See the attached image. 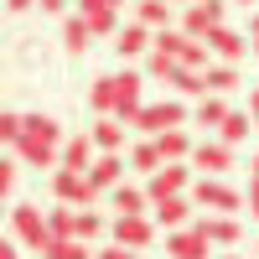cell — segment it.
Returning <instances> with one entry per match:
<instances>
[{"instance_id": "obj_1", "label": "cell", "mask_w": 259, "mask_h": 259, "mask_svg": "<svg viewBox=\"0 0 259 259\" xmlns=\"http://www.w3.org/2000/svg\"><path fill=\"white\" fill-rule=\"evenodd\" d=\"M16 161L21 166H62V124L47 114H26V135L16 140Z\"/></svg>"}, {"instance_id": "obj_2", "label": "cell", "mask_w": 259, "mask_h": 259, "mask_svg": "<svg viewBox=\"0 0 259 259\" xmlns=\"http://www.w3.org/2000/svg\"><path fill=\"white\" fill-rule=\"evenodd\" d=\"M11 233L21 249H47L52 244V228H47V212H41L36 202H11Z\"/></svg>"}, {"instance_id": "obj_3", "label": "cell", "mask_w": 259, "mask_h": 259, "mask_svg": "<svg viewBox=\"0 0 259 259\" xmlns=\"http://www.w3.org/2000/svg\"><path fill=\"white\" fill-rule=\"evenodd\" d=\"M52 197H57V202H73V207H94V202H99V187L89 182V171L52 166Z\"/></svg>"}, {"instance_id": "obj_4", "label": "cell", "mask_w": 259, "mask_h": 259, "mask_svg": "<svg viewBox=\"0 0 259 259\" xmlns=\"http://www.w3.org/2000/svg\"><path fill=\"white\" fill-rule=\"evenodd\" d=\"M135 124L145 130V135H150V140H156V135H161V130H177V124H187V109H182V104H177V99H166V104H145V109L135 114Z\"/></svg>"}, {"instance_id": "obj_5", "label": "cell", "mask_w": 259, "mask_h": 259, "mask_svg": "<svg viewBox=\"0 0 259 259\" xmlns=\"http://www.w3.org/2000/svg\"><path fill=\"white\" fill-rule=\"evenodd\" d=\"M109 233H114V244H124V249H150V239H156V223H150L145 212H119Z\"/></svg>"}, {"instance_id": "obj_6", "label": "cell", "mask_w": 259, "mask_h": 259, "mask_svg": "<svg viewBox=\"0 0 259 259\" xmlns=\"http://www.w3.org/2000/svg\"><path fill=\"white\" fill-rule=\"evenodd\" d=\"M207 233L192 223V228H166V259H207Z\"/></svg>"}, {"instance_id": "obj_7", "label": "cell", "mask_w": 259, "mask_h": 259, "mask_svg": "<svg viewBox=\"0 0 259 259\" xmlns=\"http://www.w3.org/2000/svg\"><path fill=\"white\" fill-rule=\"evenodd\" d=\"M192 197H197V207H207V212H239V202H244L239 192H233L228 182H218V177H202Z\"/></svg>"}, {"instance_id": "obj_8", "label": "cell", "mask_w": 259, "mask_h": 259, "mask_svg": "<svg viewBox=\"0 0 259 259\" xmlns=\"http://www.w3.org/2000/svg\"><path fill=\"white\" fill-rule=\"evenodd\" d=\"M212 26H223V0H197V6H187V16H182L187 36H207Z\"/></svg>"}, {"instance_id": "obj_9", "label": "cell", "mask_w": 259, "mask_h": 259, "mask_svg": "<svg viewBox=\"0 0 259 259\" xmlns=\"http://www.w3.org/2000/svg\"><path fill=\"white\" fill-rule=\"evenodd\" d=\"M187 177H192V171L182 166V161H166L161 171H156V177H150V202H161V197H177V192H187Z\"/></svg>"}, {"instance_id": "obj_10", "label": "cell", "mask_w": 259, "mask_h": 259, "mask_svg": "<svg viewBox=\"0 0 259 259\" xmlns=\"http://www.w3.org/2000/svg\"><path fill=\"white\" fill-rule=\"evenodd\" d=\"M89 182H94L99 192H114V187L124 182V156H119V150H99V161L89 166Z\"/></svg>"}, {"instance_id": "obj_11", "label": "cell", "mask_w": 259, "mask_h": 259, "mask_svg": "<svg viewBox=\"0 0 259 259\" xmlns=\"http://www.w3.org/2000/svg\"><path fill=\"white\" fill-rule=\"evenodd\" d=\"M197 228H202L218 249H228V244L244 239V228H239V218H233V212H207V218H197Z\"/></svg>"}, {"instance_id": "obj_12", "label": "cell", "mask_w": 259, "mask_h": 259, "mask_svg": "<svg viewBox=\"0 0 259 259\" xmlns=\"http://www.w3.org/2000/svg\"><path fill=\"white\" fill-rule=\"evenodd\" d=\"M192 161L202 166V177H223V171L233 166V145H223V140H202L197 150H192Z\"/></svg>"}, {"instance_id": "obj_13", "label": "cell", "mask_w": 259, "mask_h": 259, "mask_svg": "<svg viewBox=\"0 0 259 259\" xmlns=\"http://www.w3.org/2000/svg\"><path fill=\"white\" fill-rule=\"evenodd\" d=\"M202 41L212 47V57H218V62H244V52H249V41H244L239 31H228V26H212Z\"/></svg>"}, {"instance_id": "obj_14", "label": "cell", "mask_w": 259, "mask_h": 259, "mask_svg": "<svg viewBox=\"0 0 259 259\" xmlns=\"http://www.w3.org/2000/svg\"><path fill=\"white\" fill-rule=\"evenodd\" d=\"M145 47H156V31H150L145 21H130V26H119V36H114V52H119V57H140Z\"/></svg>"}, {"instance_id": "obj_15", "label": "cell", "mask_w": 259, "mask_h": 259, "mask_svg": "<svg viewBox=\"0 0 259 259\" xmlns=\"http://www.w3.org/2000/svg\"><path fill=\"white\" fill-rule=\"evenodd\" d=\"M140 89H145L140 73H119V104H114V114H119L124 124H135V114L145 109V104H140Z\"/></svg>"}, {"instance_id": "obj_16", "label": "cell", "mask_w": 259, "mask_h": 259, "mask_svg": "<svg viewBox=\"0 0 259 259\" xmlns=\"http://www.w3.org/2000/svg\"><path fill=\"white\" fill-rule=\"evenodd\" d=\"M94 135H89V130H83V135H68V140H62V166H73V171H89L99 156H94Z\"/></svg>"}, {"instance_id": "obj_17", "label": "cell", "mask_w": 259, "mask_h": 259, "mask_svg": "<svg viewBox=\"0 0 259 259\" xmlns=\"http://www.w3.org/2000/svg\"><path fill=\"white\" fill-rule=\"evenodd\" d=\"M150 207H156V223H161V228H187V218H192V202L182 197V192H177V197L150 202Z\"/></svg>"}, {"instance_id": "obj_18", "label": "cell", "mask_w": 259, "mask_h": 259, "mask_svg": "<svg viewBox=\"0 0 259 259\" xmlns=\"http://www.w3.org/2000/svg\"><path fill=\"white\" fill-rule=\"evenodd\" d=\"M89 135H94L99 150H119V145H124V119H119V114H99Z\"/></svg>"}, {"instance_id": "obj_19", "label": "cell", "mask_w": 259, "mask_h": 259, "mask_svg": "<svg viewBox=\"0 0 259 259\" xmlns=\"http://www.w3.org/2000/svg\"><path fill=\"white\" fill-rule=\"evenodd\" d=\"M156 145H161V156H166V161H192V150H197V145H192V135H187L182 124H177V130H161V135H156Z\"/></svg>"}, {"instance_id": "obj_20", "label": "cell", "mask_w": 259, "mask_h": 259, "mask_svg": "<svg viewBox=\"0 0 259 259\" xmlns=\"http://www.w3.org/2000/svg\"><path fill=\"white\" fill-rule=\"evenodd\" d=\"M89 41H94V31H89V16H83V11L62 21V47H68L73 57H78V52H89Z\"/></svg>"}, {"instance_id": "obj_21", "label": "cell", "mask_w": 259, "mask_h": 259, "mask_svg": "<svg viewBox=\"0 0 259 259\" xmlns=\"http://www.w3.org/2000/svg\"><path fill=\"white\" fill-rule=\"evenodd\" d=\"M89 104H94V114H114V104H119V73L114 78H94Z\"/></svg>"}, {"instance_id": "obj_22", "label": "cell", "mask_w": 259, "mask_h": 259, "mask_svg": "<svg viewBox=\"0 0 259 259\" xmlns=\"http://www.w3.org/2000/svg\"><path fill=\"white\" fill-rule=\"evenodd\" d=\"M130 166L145 171V177H156V171L166 166V156H161V145H156V140H140L135 150H130Z\"/></svg>"}, {"instance_id": "obj_23", "label": "cell", "mask_w": 259, "mask_h": 259, "mask_svg": "<svg viewBox=\"0 0 259 259\" xmlns=\"http://www.w3.org/2000/svg\"><path fill=\"white\" fill-rule=\"evenodd\" d=\"M135 21H145L150 31L171 26V0H135Z\"/></svg>"}, {"instance_id": "obj_24", "label": "cell", "mask_w": 259, "mask_h": 259, "mask_svg": "<svg viewBox=\"0 0 259 259\" xmlns=\"http://www.w3.org/2000/svg\"><path fill=\"white\" fill-rule=\"evenodd\" d=\"M171 89H177V94H187V99H207V94H212V89H207V73H197V68H177Z\"/></svg>"}, {"instance_id": "obj_25", "label": "cell", "mask_w": 259, "mask_h": 259, "mask_svg": "<svg viewBox=\"0 0 259 259\" xmlns=\"http://www.w3.org/2000/svg\"><path fill=\"white\" fill-rule=\"evenodd\" d=\"M249 130H254V124H249L244 109H228V119L218 124V140H223V145H244V140H249Z\"/></svg>"}, {"instance_id": "obj_26", "label": "cell", "mask_w": 259, "mask_h": 259, "mask_svg": "<svg viewBox=\"0 0 259 259\" xmlns=\"http://www.w3.org/2000/svg\"><path fill=\"white\" fill-rule=\"evenodd\" d=\"M47 228H52V239H78V212H73V202L52 207L47 212Z\"/></svg>"}, {"instance_id": "obj_27", "label": "cell", "mask_w": 259, "mask_h": 259, "mask_svg": "<svg viewBox=\"0 0 259 259\" xmlns=\"http://www.w3.org/2000/svg\"><path fill=\"white\" fill-rule=\"evenodd\" d=\"M192 119H197V124H202V130H218V124H223V119H228V104H223V99H218V94H207V99H202V104H197V109H192Z\"/></svg>"}, {"instance_id": "obj_28", "label": "cell", "mask_w": 259, "mask_h": 259, "mask_svg": "<svg viewBox=\"0 0 259 259\" xmlns=\"http://www.w3.org/2000/svg\"><path fill=\"white\" fill-rule=\"evenodd\" d=\"M41 259H99V254H89L83 239H52L47 249H41Z\"/></svg>"}, {"instance_id": "obj_29", "label": "cell", "mask_w": 259, "mask_h": 259, "mask_svg": "<svg viewBox=\"0 0 259 259\" xmlns=\"http://www.w3.org/2000/svg\"><path fill=\"white\" fill-rule=\"evenodd\" d=\"M177 62H182V68H197V73H207V68H212V47H207L202 36H192L187 47H182V57H177Z\"/></svg>"}, {"instance_id": "obj_30", "label": "cell", "mask_w": 259, "mask_h": 259, "mask_svg": "<svg viewBox=\"0 0 259 259\" xmlns=\"http://www.w3.org/2000/svg\"><path fill=\"white\" fill-rule=\"evenodd\" d=\"M83 16H89V31H94V36H119L114 6H94V11H83Z\"/></svg>"}, {"instance_id": "obj_31", "label": "cell", "mask_w": 259, "mask_h": 259, "mask_svg": "<svg viewBox=\"0 0 259 259\" xmlns=\"http://www.w3.org/2000/svg\"><path fill=\"white\" fill-rule=\"evenodd\" d=\"M109 197H114V207H119V212H145V207H150V192H140V187H124V182L109 192Z\"/></svg>"}, {"instance_id": "obj_32", "label": "cell", "mask_w": 259, "mask_h": 259, "mask_svg": "<svg viewBox=\"0 0 259 259\" xmlns=\"http://www.w3.org/2000/svg\"><path fill=\"white\" fill-rule=\"evenodd\" d=\"M207 89H212V94L239 89V62H212V68H207Z\"/></svg>"}, {"instance_id": "obj_33", "label": "cell", "mask_w": 259, "mask_h": 259, "mask_svg": "<svg viewBox=\"0 0 259 259\" xmlns=\"http://www.w3.org/2000/svg\"><path fill=\"white\" fill-rule=\"evenodd\" d=\"M109 228H114V223H104L94 207H83V212H78V239H83V244H99Z\"/></svg>"}, {"instance_id": "obj_34", "label": "cell", "mask_w": 259, "mask_h": 259, "mask_svg": "<svg viewBox=\"0 0 259 259\" xmlns=\"http://www.w3.org/2000/svg\"><path fill=\"white\" fill-rule=\"evenodd\" d=\"M177 68H182L177 57H166V52L150 47V57H145V73H150V78H166V83H171V78H177Z\"/></svg>"}, {"instance_id": "obj_35", "label": "cell", "mask_w": 259, "mask_h": 259, "mask_svg": "<svg viewBox=\"0 0 259 259\" xmlns=\"http://www.w3.org/2000/svg\"><path fill=\"white\" fill-rule=\"evenodd\" d=\"M21 135H26V114H11V109H6V114H0V140L16 145Z\"/></svg>"}, {"instance_id": "obj_36", "label": "cell", "mask_w": 259, "mask_h": 259, "mask_svg": "<svg viewBox=\"0 0 259 259\" xmlns=\"http://www.w3.org/2000/svg\"><path fill=\"white\" fill-rule=\"evenodd\" d=\"M16 177H21V161H0V192L16 202Z\"/></svg>"}, {"instance_id": "obj_37", "label": "cell", "mask_w": 259, "mask_h": 259, "mask_svg": "<svg viewBox=\"0 0 259 259\" xmlns=\"http://www.w3.org/2000/svg\"><path fill=\"white\" fill-rule=\"evenodd\" d=\"M244 202H249V218H259V171H249V197Z\"/></svg>"}, {"instance_id": "obj_38", "label": "cell", "mask_w": 259, "mask_h": 259, "mask_svg": "<svg viewBox=\"0 0 259 259\" xmlns=\"http://www.w3.org/2000/svg\"><path fill=\"white\" fill-rule=\"evenodd\" d=\"M99 259H135V249H124V244H114V249H99Z\"/></svg>"}, {"instance_id": "obj_39", "label": "cell", "mask_w": 259, "mask_h": 259, "mask_svg": "<svg viewBox=\"0 0 259 259\" xmlns=\"http://www.w3.org/2000/svg\"><path fill=\"white\" fill-rule=\"evenodd\" d=\"M249 114H254V130H259V89L249 94Z\"/></svg>"}, {"instance_id": "obj_40", "label": "cell", "mask_w": 259, "mask_h": 259, "mask_svg": "<svg viewBox=\"0 0 259 259\" xmlns=\"http://www.w3.org/2000/svg\"><path fill=\"white\" fill-rule=\"evenodd\" d=\"M0 259H21V249L16 244H0Z\"/></svg>"}, {"instance_id": "obj_41", "label": "cell", "mask_w": 259, "mask_h": 259, "mask_svg": "<svg viewBox=\"0 0 259 259\" xmlns=\"http://www.w3.org/2000/svg\"><path fill=\"white\" fill-rule=\"evenodd\" d=\"M36 6H41V11H62V6H68V0H36Z\"/></svg>"}, {"instance_id": "obj_42", "label": "cell", "mask_w": 259, "mask_h": 259, "mask_svg": "<svg viewBox=\"0 0 259 259\" xmlns=\"http://www.w3.org/2000/svg\"><path fill=\"white\" fill-rule=\"evenodd\" d=\"M6 6H11V11H31L36 0H6Z\"/></svg>"}, {"instance_id": "obj_43", "label": "cell", "mask_w": 259, "mask_h": 259, "mask_svg": "<svg viewBox=\"0 0 259 259\" xmlns=\"http://www.w3.org/2000/svg\"><path fill=\"white\" fill-rule=\"evenodd\" d=\"M94 6H104V0H78V11H94Z\"/></svg>"}, {"instance_id": "obj_44", "label": "cell", "mask_w": 259, "mask_h": 259, "mask_svg": "<svg viewBox=\"0 0 259 259\" xmlns=\"http://www.w3.org/2000/svg\"><path fill=\"white\" fill-rule=\"evenodd\" d=\"M104 6H114V11H124V0H104Z\"/></svg>"}, {"instance_id": "obj_45", "label": "cell", "mask_w": 259, "mask_h": 259, "mask_svg": "<svg viewBox=\"0 0 259 259\" xmlns=\"http://www.w3.org/2000/svg\"><path fill=\"white\" fill-rule=\"evenodd\" d=\"M239 6H244V11H254V0H239Z\"/></svg>"}, {"instance_id": "obj_46", "label": "cell", "mask_w": 259, "mask_h": 259, "mask_svg": "<svg viewBox=\"0 0 259 259\" xmlns=\"http://www.w3.org/2000/svg\"><path fill=\"white\" fill-rule=\"evenodd\" d=\"M223 259H244V254H223Z\"/></svg>"}, {"instance_id": "obj_47", "label": "cell", "mask_w": 259, "mask_h": 259, "mask_svg": "<svg viewBox=\"0 0 259 259\" xmlns=\"http://www.w3.org/2000/svg\"><path fill=\"white\" fill-rule=\"evenodd\" d=\"M249 166H254V171H259V156H254V161H249Z\"/></svg>"}, {"instance_id": "obj_48", "label": "cell", "mask_w": 259, "mask_h": 259, "mask_svg": "<svg viewBox=\"0 0 259 259\" xmlns=\"http://www.w3.org/2000/svg\"><path fill=\"white\" fill-rule=\"evenodd\" d=\"M182 6H197V0H182Z\"/></svg>"}, {"instance_id": "obj_49", "label": "cell", "mask_w": 259, "mask_h": 259, "mask_svg": "<svg viewBox=\"0 0 259 259\" xmlns=\"http://www.w3.org/2000/svg\"><path fill=\"white\" fill-rule=\"evenodd\" d=\"M254 259H259V244H254Z\"/></svg>"}]
</instances>
